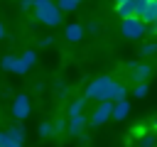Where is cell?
I'll use <instances>...</instances> for the list:
<instances>
[{
    "label": "cell",
    "instance_id": "cell-8",
    "mask_svg": "<svg viewBox=\"0 0 157 147\" xmlns=\"http://www.w3.org/2000/svg\"><path fill=\"white\" fill-rule=\"evenodd\" d=\"M128 115H130V100H128V98L115 100V103H113V110H110V118L120 123V120H125Z\"/></svg>",
    "mask_w": 157,
    "mask_h": 147
},
{
    "label": "cell",
    "instance_id": "cell-13",
    "mask_svg": "<svg viewBox=\"0 0 157 147\" xmlns=\"http://www.w3.org/2000/svg\"><path fill=\"white\" fill-rule=\"evenodd\" d=\"M81 2H83V0H59V2H54V5L59 7V12H74V10H78Z\"/></svg>",
    "mask_w": 157,
    "mask_h": 147
},
{
    "label": "cell",
    "instance_id": "cell-27",
    "mask_svg": "<svg viewBox=\"0 0 157 147\" xmlns=\"http://www.w3.org/2000/svg\"><path fill=\"white\" fill-rule=\"evenodd\" d=\"M20 10H32V0H20Z\"/></svg>",
    "mask_w": 157,
    "mask_h": 147
},
{
    "label": "cell",
    "instance_id": "cell-18",
    "mask_svg": "<svg viewBox=\"0 0 157 147\" xmlns=\"http://www.w3.org/2000/svg\"><path fill=\"white\" fill-rule=\"evenodd\" d=\"M147 2H150V0H130V5H132V15H135V17H140Z\"/></svg>",
    "mask_w": 157,
    "mask_h": 147
},
{
    "label": "cell",
    "instance_id": "cell-6",
    "mask_svg": "<svg viewBox=\"0 0 157 147\" xmlns=\"http://www.w3.org/2000/svg\"><path fill=\"white\" fill-rule=\"evenodd\" d=\"M110 110H113V103H110V100H101V103H98V108L93 110V115H91V120H88V125H93V127H98V125H103V123H108V118H110Z\"/></svg>",
    "mask_w": 157,
    "mask_h": 147
},
{
    "label": "cell",
    "instance_id": "cell-9",
    "mask_svg": "<svg viewBox=\"0 0 157 147\" xmlns=\"http://www.w3.org/2000/svg\"><path fill=\"white\" fill-rule=\"evenodd\" d=\"M86 123H88V118L81 113V115H74V118H69V123H66V130H69V135H74V137H78L81 132H83V127H86Z\"/></svg>",
    "mask_w": 157,
    "mask_h": 147
},
{
    "label": "cell",
    "instance_id": "cell-23",
    "mask_svg": "<svg viewBox=\"0 0 157 147\" xmlns=\"http://www.w3.org/2000/svg\"><path fill=\"white\" fill-rule=\"evenodd\" d=\"M86 29H88V32H93V34H96V32H98V29H101V24H98V22H96V20H91V22H86ZM86 29H83V32H86Z\"/></svg>",
    "mask_w": 157,
    "mask_h": 147
},
{
    "label": "cell",
    "instance_id": "cell-17",
    "mask_svg": "<svg viewBox=\"0 0 157 147\" xmlns=\"http://www.w3.org/2000/svg\"><path fill=\"white\" fill-rule=\"evenodd\" d=\"M37 132H39L42 137H52V135H54V125H52V120H49V123H39Z\"/></svg>",
    "mask_w": 157,
    "mask_h": 147
},
{
    "label": "cell",
    "instance_id": "cell-24",
    "mask_svg": "<svg viewBox=\"0 0 157 147\" xmlns=\"http://www.w3.org/2000/svg\"><path fill=\"white\" fill-rule=\"evenodd\" d=\"M52 44H54V37H52V34H47V37L39 39V47H52Z\"/></svg>",
    "mask_w": 157,
    "mask_h": 147
},
{
    "label": "cell",
    "instance_id": "cell-25",
    "mask_svg": "<svg viewBox=\"0 0 157 147\" xmlns=\"http://www.w3.org/2000/svg\"><path fill=\"white\" fill-rule=\"evenodd\" d=\"M52 125H54V132H64V130H66V123H64V120H54Z\"/></svg>",
    "mask_w": 157,
    "mask_h": 147
},
{
    "label": "cell",
    "instance_id": "cell-19",
    "mask_svg": "<svg viewBox=\"0 0 157 147\" xmlns=\"http://www.w3.org/2000/svg\"><path fill=\"white\" fill-rule=\"evenodd\" d=\"M147 93H150V86H147V83H137V86L132 88V96H135V98H145Z\"/></svg>",
    "mask_w": 157,
    "mask_h": 147
},
{
    "label": "cell",
    "instance_id": "cell-5",
    "mask_svg": "<svg viewBox=\"0 0 157 147\" xmlns=\"http://www.w3.org/2000/svg\"><path fill=\"white\" fill-rule=\"evenodd\" d=\"M29 113H32L29 96H27V93H20V96H15V98H12V118H15V120H25Z\"/></svg>",
    "mask_w": 157,
    "mask_h": 147
},
{
    "label": "cell",
    "instance_id": "cell-2",
    "mask_svg": "<svg viewBox=\"0 0 157 147\" xmlns=\"http://www.w3.org/2000/svg\"><path fill=\"white\" fill-rule=\"evenodd\" d=\"M32 7H34V20L47 24V27H56L61 24V15L59 7L54 5V0H32Z\"/></svg>",
    "mask_w": 157,
    "mask_h": 147
},
{
    "label": "cell",
    "instance_id": "cell-29",
    "mask_svg": "<svg viewBox=\"0 0 157 147\" xmlns=\"http://www.w3.org/2000/svg\"><path fill=\"white\" fill-rule=\"evenodd\" d=\"M113 2H120V0H113Z\"/></svg>",
    "mask_w": 157,
    "mask_h": 147
},
{
    "label": "cell",
    "instance_id": "cell-1",
    "mask_svg": "<svg viewBox=\"0 0 157 147\" xmlns=\"http://www.w3.org/2000/svg\"><path fill=\"white\" fill-rule=\"evenodd\" d=\"M83 98H86V100H98V103H101V100L115 103V100L128 98V88H125L123 83H118L113 76H98V78H93V81L86 86Z\"/></svg>",
    "mask_w": 157,
    "mask_h": 147
},
{
    "label": "cell",
    "instance_id": "cell-14",
    "mask_svg": "<svg viewBox=\"0 0 157 147\" xmlns=\"http://www.w3.org/2000/svg\"><path fill=\"white\" fill-rule=\"evenodd\" d=\"M83 105H86V98H76V100H71V103H69V118L81 115V113H83Z\"/></svg>",
    "mask_w": 157,
    "mask_h": 147
},
{
    "label": "cell",
    "instance_id": "cell-7",
    "mask_svg": "<svg viewBox=\"0 0 157 147\" xmlns=\"http://www.w3.org/2000/svg\"><path fill=\"white\" fill-rule=\"evenodd\" d=\"M130 76H132V81L135 83H147V78L152 76V66L150 64H135L132 69H130Z\"/></svg>",
    "mask_w": 157,
    "mask_h": 147
},
{
    "label": "cell",
    "instance_id": "cell-26",
    "mask_svg": "<svg viewBox=\"0 0 157 147\" xmlns=\"http://www.w3.org/2000/svg\"><path fill=\"white\" fill-rule=\"evenodd\" d=\"M145 34H147V37H155V34H157V27H155V24H145Z\"/></svg>",
    "mask_w": 157,
    "mask_h": 147
},
{
    "label": "cell",
    "instance_id": "cell-11",
    "mask_svg": "<svg viewBox=\"0 0 157 147\" xmlns=\"http://www.w3.org/2000/svg\"><path fill=\"white\" fill-rule=\"evenodd\" d=\"M64 37H66L69 42H81V37H83V27H81L78 22H71V24H66Z\"/></svg>",
    "mask_w": 157,
    "mask_h": 147
},
{
    "label": "cell",
    "instance_id": "cell-3",
    "mask_svg": "<svg viewBox=\"0 0 157 147\" xmlns=\"http://www.w3.org/2000/svg\"><path fill=\"white\" fill-rule=\"evenodd\" d=\"M34 61H37V54L32 51V49H27L22 56H12V54H7V56H2L0 59V69L2 71H10V74H27L32 66H34Z\"/></svg>",
    "mask_w": 157,
    "mask_h": 147
},
{
    "label": "cell",
    "instance_id": "cell-21",
    "mask_svg": "<svg viewBox=\"0 0 157 147\" xmlns=\"http://www.w3.org/2000/svg\"><path fill=\"white\" fill-rule=\"evenodd\" d=\"M142 56H152L155 51H157V42H147V44H142Z\"/></svg>",
    "mask_w": 157,
    "mask_h": 147
},
{
    "label": "cell",
    "instance_id": "cell-4",
    "mask_svg": "<svg viewBox=\"0 0 157 147\" xmlns=\"http://www.w3.org/2000/svg\"><path fill=\"white\" fill-rule=\"evenodd\" d=\"M120 34L125 37V39H135V42H140L142 37H145V22L140 20V17H125V20H120Z\"/></svg>",
    "mask_w": 157,
    "mask_h": 147
},
{
    "label": "cell",
    "instance_id": "cell-16",
    "mask_svg": "<svg viewBox=\"0 0 157 147\" xmlns=\"http://www.w3.org/2000/svg\"><path fill=\"white\" fill-rule=\"evenodd\" d=\"M0 147H25V142H17L7 132H0Z\"/></svg>",
    "mask_w": 157,
    "mask_h": 147
},
{
    "label": "cell",
    "instance_id": "cell-10",
    "mask_svg": "<svg viewBox=\"0 0 157 147\" xmlns=\"http://www.w3.org/2000/svg\"><path fill=\"white\" fill-rule=\"evenodd\" d=\"M140 20H142L145 24H155V22H157V0H150V2L145 5Z\"/></svg>",
    "mask_w": 157,
    "mask_h": 147
},
{
    "label": "cell",
    "instance_id": "cell-15",
    "mask_svg": "<svg viewBox=\"0 0 157 147\" xmlns=\"http://www.w3.org/2000/svg\"><path fill=\"white\" fill-rule=\"evenodd\" d=\"M5 132H7L10 137H15L17 142H25V137H27V132H25V127H22V125H12V127H10V130H5Z\"/></svg>",
    "mask_w": 157,
    "mask_h": 147
},
{
    "label": "cell",
    "instance_id": "cell-22",
    "mask_svg": "<svg viewBox=\"0 0 157 147\" xmlns=\"http://www.w3.org/2000/svg\"><path fill=\"white\" fill-rule=\"evenodd\" d=\"M54 91H56L61 98H66V93H69V88H66V83H64V81H56V83H54Z\"/></svg>",
    "mask_w": 157,
    "mask_h": 147
},
{
    "label": "cell",
    "instance_id": "cell-12",
    "mask_svg": "<svg viewBox=\"0 0 157 147\" xmlns=\"http://www.w3.org/2000/svg\"><path fill=\"white\" fill-rule=\"evenodd\" d=\"M115 12H118V17H120V20L132 17V5H130V0H120V2L115 5Z\"/></svg>",
    "mask_w": 157,
    "mask_h": 147
},
{
    "label": "cell",
    "instance_id": "cell-28",
    "mask_svg": "<svg viewBox=\"0 0 157 147\" xmlns=\"http://www.w3.org/2000/svg\"><path fill=\"white\" fill-rule=\"evenodd\" d=\"M5 37V27H2V22H0V39Z\"/></svg>",
    "mask_w": 157,
    "mask_h": 147
},
{
    "label": "cell",
    "instance_id": "cell-20",
    "mask_svg": "<svg viewBox=\"0 0 157 147\" xmlns=\"http://www.w3.org/2000/svg\"><path fill=\"white\" fill-rule=\"evenodd\" d=\"M140 147H155V135L152 132H145V135H140Z\"/></svg>",
    "mask_w": 157,
    "mask_h": 147
}]
</instances>
